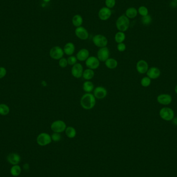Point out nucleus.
I'll return each instance as SVG.
<instances>
[{"label": "nucleus", "mask_w": 177, "mask_h": 177, "mask_svg": "<svg viewBox=\"0 0 177 177\" xmlns=\"http://www.w3.org/2000/svg\"><path fill=\"white\" fill-rule=\"evenodd\" d=\"M96 104V98L93 94L86 93L82 95L80 99V105L86 110H91Z\"/></svg>", "instance_id": "nucleus-1"}, {"label": "nucleus", "mask_w": 177, "mask_h": 177, "mask_svg": "<svg viewBox=\"0 0 177 177\" xmlns=\"http://www.w3.org/2000/svg\"><path fill=\"white\" fill-rule=\"evenodd\" d=\"M130 26V19L125 16L122 15L117 18L116 21V28L119 31L125 32L129 29Z\"/></svg>", "instance_id": "nucleus-2"}, {"label": "nucleus", "mask_w": 177, "mask_h": 177, "mask_svg": "<svg viewBox=\"0 0 177 177\" xmlns=\"http://www.w3.org/2000/svg\"><path fill=\"white\" fill-rule=\"evenodd\" d=\"M159 114L160 117L165 121H172L175 117V113L172 108L163 107L160 110Z\"/></svg>", "instance_id": "nucleus-3"}, {"label": "nucleus", "mask_w": 177, "mask_h": 177, "mask_svg": "<svg viewBox=\"0 0 177 177\" xmlns=\"http://www.w3.org/2000/svg\"><path fill=\"white\" fill-rule=\"evenodd\" d=\"M64 52L63 49L58 46L53 47L49 51V55L53 60H59L63 57Z\"/></svg>", "instance_id": "nucleus-4"}, {"label": "nucleus", "mask_w": 177, "mask_h": 177, "mask_svg": "<svg viewBox=\"0 0 177 177\" xmlns=\"http://www.w3.org/2000/svg\"><path fill=\"white\" fill-rule=\"evenodd\" d=\"M36 142L38 145L46 146L48 145L52 142L51 137L47 133H41L37 136Z\"/></svg>", "instance_id": "nucleus-5"}, {"label": "nucleus", "mask_w": 177, "mask_h": 177, "mask_svg": "<svg viewBox=\"0 0 177 177\" xmlns=\"http://www.w3.org/2000/svg\"><path fill=\"white\" fill-rule=\"evenodd\" d=\"M66 124L65 122L62 120H58L52 122L51 125V130L55 133H61L65 131L66 129Z\"/></svg>", "instance_id": "nucleus-6"}, {"label": "nucleus", "mask_w": 177, "mask_h": 177, "mask_svg": "<svg viewBox=\"0 0 177 177\" xmlns=\"http://www.w3.org/2000/svg\"><path fill=\"white\" fill-rule=\"evenodd\" d=\"M92 41L96 46L99 48L106 47L108 42L107 37L102 34H97L94 36Z\"/></svg>", "instance_id": "nucleus-7"}, {"label": "nucleus", "mask_w": 177, "mask_h": 177, "mask_svg": "<svg viewBox=\"0 0 177 177\" xmlns=\"http://www.w3.org/2000/svg\"><path fill=\"white\" fill-rule=\"evenodd\" d=\"M85 62L86 66L88 69L93 70L98 69L100 64V61H99L98 58L94 56H89Z\"/></svg>", "instance_id": "nucleus-8"}, {"label": "nucleus", "mask_w": 177, "mask_h": 177, "mask_svg": "<svg viewBox=\"0 0 177 177\" xmlns=\"http://www.w3.org/2000/svg\"><path fill=\"white\" fill-rule=\"evenodd\" d=\"M110 51L107 47H102L97 53V58L100 62H105L109 58Z\"/></svg>", "instance_id": "nucleus-9"}, {"label": "nucleus", "mask_w": 177, "mask_h": 177, "mask_svg": "<svg viewBox=\"0 0 177 177\" xmlns=\"http://www.w3.org/2000/svg\"><path fill=\"white\" fill-rule=\"evenodd\" d=\"M75 34L77 37L81 40H87L89 36L88 30L82 26L76 28L75 30Z\"/></svg>", "instance_id": "nucleus-10"}, {"label": "nucleus", "mask_w": 177, "mask_h": 177, "mask_svg": "<svg viewBox=\"0 0 177 177\" xmlns=\"http://www.w3.org/2000/svg\"><path fill=\"white\" fill-rule=\"evenodd\" d=\"M83 72V66L80 63L75 64L74 65H73L71 69V73L72 76L76 78H80L82 77Z\"/></svg>", "instance_id": "nucleus-11"}, {"label": "nucleus", "mask_w": 177, "mask_h": 177, "mask_svg": "<svg viewBox=\"0 0 177 177\" xmlns=\"http://www.w3.org/2000/svg\"><path fill=\"white\" fill-rule=\"evenodd\" d=\"M111 15V10L107 7H102L101 8L98 13L99 18L102 21L107 20L110 18Z\"/></svg>", "instance_id": "nucleus-12"}, {"label": "nucleus", "mask_w": 177, "mask_h": 177, "mask_svg": "<svg viewBox=\"0 0 177 177\" xmlns=\"http://www.w3.org/2000/svg\"><path fill=\"white\" fill-rule=\"evenodd\" d=\"M93 95L96 99H104L107 95V91L104 87L99 86L93 90Z\"/></svg>", "instance_id": "nucleus-13"}, {"label": "nucleus", "mask_w": 177, "mask_h": 177, "mask_svg": "<svg viewBox=\"0 0 177 177\" xmlns=\"http://www.w3.org/2000/svg\"><path fill=\"white\" fill-rule=\"evenodd\" d=\"M149 69V65L147 62L144 60H140L136 64V70L141 74L147 73Z\"/></svg>", "instance_id": "nucleus-14"}, {"label": "nucleus", "mask_w": 177, "mask_h": 177, "mask_svg": "<svg viewBox=\"0 0 177 177\" xmlns=\"http://www.w3.org/2000/svg\"><path fill=\"white\" fill-rule=\"evenodd\" d=\"M172 96L168 94H161L157 97V102L163 105H169L172 102Z\"/></svg>", "instance_id": "nucleus-15"}, {"label": "nucleus", "mask_w": 177, "mask_h": 177, "mask_svg": "<svg viewBox=\"0 0 177 177\" xmlns=\"http://www.w3.org/2000/svg\"><path fill=\"white\" fill-rule=\"evenodd\" d=\"M147 75L151 79H155L160 76V71L157 67H152L148 70Z\"/></svg>", "instance_id": "nucleus-16"}, {"label": "nucleus", "mask_w": 177, "mask_h": 177, "mask_svg": "<svg viewBox=\"0 0 177 177\" xmlns=\"http://www.w3.org/2000/svg\"><path fill=\"white\" fill-rule=\"evenodd\" d=\"M7 160L8 162L12 165H18L20 162L21 157L18 154L16 153H10L7 157Z\"/></svg>", "instance_id": "nucleus-17"}, {"label": "nucleus", "mask_w": 177, "mask_h": 177, "mask_svg": "<svg viewBox=\"0 0 177 177\" xmlns=\"http://www.w3.org/2000/svg\"><path fill=\"white\" fill-rule=\"evenodd\" d=\"M90 52L87 49L82 48L78 51L76 54L77 60L79 61H86L90 56Z\"/></svg>", "instance_id": "nucleus-18"}, {"label": "nucleus", "mask_w": 177, "mask_h": 177, "mask_svg": "<svg viewBox=\"0 0 177 177\" xmlns=\"http://www.w3.org/2000/svg\"><path fill=\"white\" fill-rule=\"evenodd\" d=\"M63 51L64 53L67 56H72L75 51V46L72 42L66 43L64 47Z\"/></svg>", "instance_id": "nucleus-19"}, {"label": "nucleus", "mask_w": 177, "mask_h": 177, "mask_svg": "<svg viewBox=\"0 0 177 177\" xmlns=\"http://www.w3.org/2000/svg\"><path fill=\"white\" fill-rule=\"evenodd\" d=\"M73 26H75L76 28L79 27V26H81L82 24L84 23V20L82 16L79 14H77L73 16L72 20Z\"/></svg>", "instance_id": "nucleus-20"}, {"label": "nucleus", "mask_w": 177, "mask_h": 177, "mask_svg": "<svg viewBox=\"0 0 177 177\" xmlns=\"http://www.w3.org/2000/svg\"><path fill=\"white\" fill-rule=\"evenodd\" d=\"M138 15V10L136 8L130 7L125 11V16L129 19L135 18Z\"/></svg>", "instance_id": "nucleus-21"}, {"label": "nucleus", "mask_w": 177, "mask_h": 177, "mask_svg": "<svg viewBox=\"0 0 177 177\" xmlns=\"http://www.w3.org/2000/svg\"><path fill=\"white\" fill-rule=\"evenodd\" d=\"M82 89L86 93H91L94 89V86L93 82L89 80H87L83 84Z\"/></svg>", "instance_id": "nucleus-22"}, {"label": "nucleus", "mask_w": 177, "mask_h": 177, "mask_svg": "<svg viewBox=\"0 0 177 177\" xmlns=\"http://www.w3.org/2000/svg\"><path fill=\"white\" fill-rule=\"evenodd\" d=\"M105 62L106 66L109 69H115L118 65L117 61L114 58H109Z\"/></svg>", "instance_id": "nucleus-23"}, {"label": "nucleus", "mask_w": 177, "mask_h": 177, "mask_svg": "<svg viewBox=\"0 0 177 177\" xmlns=\"http://www.w3.org/2000/svg\"><path fill=\"white\" fill-rule=\"evenodd\" d=\"M94 72L93 69H87L84 71L83 74H82V77L84 78L85 80H90L93 78L94 76Z\"/></svg>", "instance_id": "nucleus-24"}, {"label": "nucleus", "mask_w": 177, "mask_h": 177, "mask_svg": "<svg viewBox=\"0 0 177 177\" xmlns=\"http://www.w3.org/2000/svg\"><path fill=\"white\" fill-rule=\"evenodd\" d=\"M65 132L66 135L69 138H74L76 136V130L73 127H67L65 130Z\"/></svg>", "instance_id": "nucleus-25"}, {"label": "nucleus", "mask_w": 177, "mask_h": 177, "mask_svg": "<svg viewBox=\"0 0 177 177\" xmlns=\"http://www.w3.org/2000/svg\"><path fill=\"white\" fill-rule=\"evenodd\" d=\"M10 172L14 177H18L21 173V168L19 165H15L11 167Z\"/></svg>", "instance_id": "nucleus-26"}, {"label": "nucleus", "mask_w": 177, "mask_h": 177, "mask_svg": "<svg viewBox=\"0 0 177 177\" xmlns=\"http://www.w3.org/2000/svg\"><path fill=\"white\" fill-rule=\"evenodd\" d=\"M126 38V35L124 32L119 31L115 34L114 36V40L116 43H123Z\"/></svg>", "instance_id": "nucleus-27"}, {"label": "nucleus", "mask_w": 177, "mask_h": 177, "mask_svg": "<svg viewBox=\"0 0 177 177\" xmlns=\"http://www.w3.org/2000/svg\"><path fill=\"white\" fill-rule=\"evenodd\" d=\"M9 107L5 104H0V114L2 116H6L9 112Z\"/></svg>", "instance_id": "nucleus-28"}, {"label": "nucleus", "mask_w": 177, "mask_h": 177, "mask_svg": "<svg viewBox=\"0 0 177 177\" xmlns=\"http://www.w3.org/2000/svg\"><path fill=\"white\" fill-rule=\"evenodd\" d=\"M152 18L150 15H148L145 16H143L142 18V23L145 26H148L152 23Z\"/></svg>", "instance_id": "nucleus-29"}, {"label": "nucleus", "mask_w": 177, "mask_h": 177, "mask_svg": "<svg viewBox=\"0 0 177 177\" xmlns=\"http://www.w3.org/2000/svg\"><path fill=\"white\" fill-rule=\"evenodd\" d=\"M151 79L149 78L148 77H143L141 80L140 84L142 87H148L151 84Z\"/></svg>", "instance_id": "nucleus-30"}, {"label": "nucleus", "mask_w": 177, "mask_h": 177, "mask_svg": "<svg viewBox=\"0 0 177 177\" xmlns=\"http://www.w3.org/2000/svg\"><path fill=\"white\" fill-rule=\"evenodd\" d=\"M138 13H139V15L143 17V16H145L148 15L149 11H148L147 8L145 6H142L138 8Z\"/></svg>", "instance_id": "nucleus-31"}, {"label": "nucleus", "mask_w": 177, "mask_h": 177, "mask_svg": "<svg viewBox=\"0 0 177 177\" xmlns=\"http://www.w3.org/2000/svg\"><path fill=\"white\" fill-rule=\"evenodd\" d=\"M105 3L106 7L111 9L116 5V0H105Z\"/></svg>", "instance_id": "nucleus-32"}, {"label": "nucleus", "mask_w": 177, "mask_h": 177, "mask_svg": "<svg viewBox=\"0 0 177 177\" xmlns=\"http://www.w3.org/2000/svg\"><path fill=\"white\" fill-rule=\"evenodd\" d=\"M67 62H68V64L71 66L74 65L75 64L77 63V59L76 56H69V57L67 59Z\"/></svg>", "instance_id": "nucleus-33"}, {"label": "nucleus", "mask_w": 177, "mask_h": 177, "mask_svg": "<svg viewBox=\"0 0 177 177\" xmlns=\"http://www.w3.org/2000/svg\"><path fill=\"white\" fill-rule=\"evenodd\" d=\"M51 137L52 140L54 142H59L61 140L62 138L61 135L60 134V133H53Z\"/></svg>", "instance_id": "nucleus-34"}, {"label": "nucleus", "mask_w": 177, "mask_h": 177, "mask_svg": "<svg viewBox=\"0 0 177 177\" xmlns=\"http://www.w3.org/2000/svg\"><path fill=\"white\" fill-rule=\"evenodd\" d=\"M59 65L61 68H65L68 65L67 59L65 58H61L59 61Z\"/></svg>", "instance_id": "nucleus-35"}, {"label": "nucleus", "mask_w": 177, "mask_h": 177, "mask_svg": "<svg viewBox=\"0 0 177 177\" xmlns=\"http://www.w3.org/2000/svg\"><path fill=\"white\" fill-rule=\"evenodd\" d=\"M127 46L124 43H119L117 45V49L120 52H123L126 50Z\"/></svg>", "instance_id": "nucleus-36"}, {"label": "nucleus", "mask_w": 177, "mask_h": 177, "mask_svg": "<svg viewBox=\"0 0 177 177\" xmlns=\"http://www.w3.org/2000/svg\"><path fill=\"white\" fill-rule=\"evenodd\" d=\"M7 71L4 67H0V79H2L5 76Z\"/></svg>", "instance_id": "nucleus-37"}, {"label": "nucleus", "mask_w": 177, "mask_h": 177, "mask_svg": "<svg viewBox=\"0 0 177 177\" xmlns=\"http://www.w3.org/2000/svg\"><path fill=\"white\" fill-rule=\"evenodd\" d=\"M177 2H174V1L172 2V3H171V4H170L171 7H172V8H176L177 6Z\"/></svg>", "instance_id": "nucleus-38"}, {"label": "nucleus", "mask_w": 177, "mask_h": 177, "mask_svg": "<svg viewBox=\"0 0 177 177\" xmlns=\"http://www.w3.org/2000/svg\"><path fill=\"white\" fill-rule=\"evenodd\" d=\"M172 121V123H173V124L177 126V117H174Z\"/></svg>", "instance_id": "nucleus-39"}, {"label": "nucleus", "mask_w": 177, "mask_h": 177, "mask_svg": "<svg viewBox=\"0 0 177 177\" xmlns=\"http://www.w3.org/2000/svg\"><path fill=\"white\" fill-rule=\"evenodd\" d=\"M23 168H24L25 170L29 169V165L27 164H24V165H23Z\"/></svg>", "instance_id": "nucleus-40"}, {"label": "nucleus", "mask_w": 177, "mask_h": 177, "mask_svg": "<svg viewBox=\"0 0 177 177\" xmlns=\"http://www.w3.org/2000/svg\"><path fill=\"white\" fill-rule=\"evenodd\" d=\"M51 1V0H43V1L45 3H49V2H50Z\"/></svg>", "instance_id": "nucleus-41"}, {"label": "nucleus", "mask_w": 177, "mask_h": 177, "mask_svg": "<svg viewBox=\"0 0 177 177\" xmlns=\"http://www.w3.org/2000/svg\"><path fill=\"white\" fill-rule=\"evenodd\" d=\"M175 93L177 94V84L175 86Z\"/></svg>", "instance_id": "nucleus-42"}, {"label": "nucleus", "mask_w": 177, "mask_h": 177, "mask_svg": "<svg viewBox=\"0 0 177 177\" xmlns=\"http://www.w3.org/2000/svg\"><path fill=\"white\" fill-rule=\"evenodd\" d=\"M173 1H174V2H177V0H173Z\"/></svg>", "instance_id": "nucleus-43"}]
</instances>
